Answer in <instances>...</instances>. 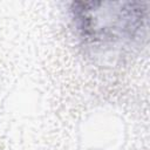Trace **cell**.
Listing matches in <instances>:
<instances>
[{"instance_id": "6da1fadb", "label": "cell", "mask_w": 150, "mask_h": 150, "mask_svg": "<svg viewBox=\"0 0 150 150\" xmlns=\"http://www.w3.org/2000/svg\"><path fill=\"white\" fill-rule=\"evenodd\" d=\"M75 30L95 54H115L138 43L145 35L148 9L139 1H73Z\"/></svg>"}]
</instances>
